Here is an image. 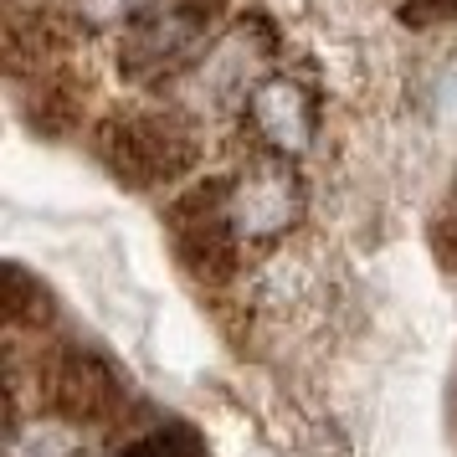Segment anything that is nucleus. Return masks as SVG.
<instances>
[{"instance_id":"10","label":"nucleus","mask_w":457,"mask_h":457,"mask_svg":"<svg viewBox=\"0 0 457 457\" xmlns=\"http://www.w3.org/2000/svg\"><path fill=\"white\" fill-rule=\"evenodd\" d=\"M78 453V436L67 427H16L11 457H72Z\"/></svg>"},{"instance_id":"12","label":"nucleus","mask_w":457,"mask_h":457,"mask_svg":"<svg viewBox=\"0 0 457 457\" xmlns=\"http://www.w3.org/2000/svg\"><path fill=\"white\" fill-rule=\"evenodd\" d=\"M427 242H432L436 268H442V272H453V278H457V206L436 216L432 231H427Z\"/></svg>"},{"instance_id":"7","label":"nucleus","mask_w":457,"mask_h":457,"mask_svg":"<svg viewBox=\"0 0 457 457\" xmlns=\"http://www.w3.org/2000/svg\"><path fill=\"white\" fill-rule=\"evenodd\" d=\"M206 21H211L206 5H175L170 16L139 26V31L129 37L124 52H119V62H124V72H160V67L175 62L180 52H190V42L206 37Z\"/></svg>"},{"instance_id":"1","label":"nucleus","mask_w":457,"mask_h":457,"mask_svg":"<svg viewBox=\"0 0 457 457\" xmlns=\"http://www.w3.org/2000/svg\"><path fill=\"white\" fill-rule=\"evenodd\" d=\"M93 154L98 165L129 190H154L180 180L195 165V139L180 119L145 113V108H119L93 129Z\"/></svg>"},{"instance_id":"13","label":"nucleus","mask_w":457,"mask_h":457,"mask_svg":"<svg viewBox=\"0 0 457 457\" xmlns=\"http://www.w3.org/2000/svg\"><path fill=\"white\" fill-rule=\"evenodd\" d=\"M124 457H195V442L186 432H154L145 442H134Z\"/></svg>"},{"instance_id":"3","label":"nucleus","mask_w":457,"mask_h":457,"mask_svg":"<svg viewBox=\"0 0 457 457\" xmlns=\"http://www.w3.org/2000/svg\"><path fill=\"white\" fill-rule=\"evenodd\" d=\"M37 386H42V401L52 416H62V421H108V416L119 411V401H124V386H119V375L108 365L104 354L83 350V345H57V350H46L42 370H37Z\"/></svg>"},{"instance_id":"6","label":"nucleus","mask_w":457,"mask_h":457,"mask_svg":"<svg viewBox=\"0 0 457 457\" xmlns=\"http://www.w3.org/2000/svg\"><path fill=\"white\" fill-rule=\"evenodd\" d=\"M87 113V78L67 72V67H46L21 87V119L37 139H67L83 129Z\"/></svg>"},{"instance_id":"14","label":"nucleus","mask_w":457,"mask_h":457,"mask_svg":"<svg viewBox=\"0 0 457 457\" xmlns=\"http://www.w3.org/2000/svg\"><path fill=\"white\" fill-rule=\"evenodd\" d=\"M453 16H457V0H411L401 11L406 26H432V21H453Z\"/></svg>"},{"instance_id":"2","label":"nucleus","mask_w":457,"mask_h":457,"mask_svg":"<svg viewBox=\"0 0 457 457\" xmlns=\"http://www.w3.org/2000/svg\"><path fill=\"white\" fill-rule=\"evenodd\" d=\"M175 262L201 283L221 288L237 278V227H231V180H201L165 206Z\"/></svg>"},{"instance_id":"9","label":"nucleus","mask_w":457,"mask_h":457,"mask_svg":"<svg viewBox=\"0 0 457 457\" xmlns=\"http://www.w3.org/2000/svg\"><path fill=\"white\" fill-rule=\"evenodd\" d=\"M0 313L11 329H42L52 324V293L42 278H31L21 262H5V288H0Z\"/></svg>"},{"instance_id":"4","label":"nucleus","mask_w":457,"mask_h":457,"mask_svg":"<svg viewBox=\"0 0 457 457\" xmlns=\"http://www.w3.org/2000/svg\"><path fill=\"white\" fill-rule=\"evenodd\" d=\"M303 216V186L288 165H257L242 180H231V227L237 237H278Z\"/></svg>"},{"instance_id":"8","label":"nucleus","mask_w":457,"mask_h":457,"mask_svg":"<svg viewBox=\"0 0 457 457\" xmlns=\"http://www.w3.org/2000/svg\"><path fill=\"white\" fill-rule=\"evenodd\" d=\"M67 46V31L46 11H11L5 21V62L16 78H37L46 67H57V52Z\"/></svg>"},{"instance_id":"11","label":"nucleus","mask_w":457,"mask_h":457,"mask_svg":"<svg viewBox=\"0 0 457 457\" xmlns=\"http://www.w3.org/2000/svg\"><path fill=\"white\" fill-rule=\"evenodd\" d=\"M67 5H72V16L83 26H119V21L145 16L154 0H67Z\"/></svg>"},{"instance_id":"5","label":"nucleus","mask_w":457,"mask_h":457,"mask_svg":"<svg viewBox=\"0 0 457 457\" xmlns=\"http://www.w3.org/2000/svg\"><path fill=\"white\" fill-rule=\"evenodd\" d=\"M247 113H252V124H257V134H262L272 149H283V154L309 149L313 98H309L303 83H293V78H262V83L247 93Z\"/></svg>"}]
</instances>
